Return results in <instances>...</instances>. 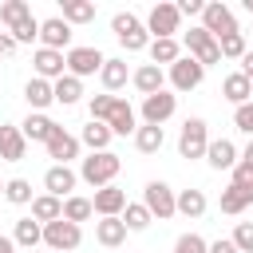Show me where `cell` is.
Wrapping results in <instances>:
<instances>
[{
    "label": "cell",
    "mask_w": 253,
    "mask_h": 253,
    "mask_svg": "<svg viewBox=\"0 0 253 253\" xmlns=\"http://www.w3.org/2000/svg\"><path fill=\"white\" fill-rule=\"evenodd\" d=\"M119 154H111V150H99V154H91V158H83V166H79V178L87 182V186H95V190H103V186H111V178L119 174Z\"/></svg>",
    "instance_id": "1"
},
{
    "label": "cell",
    "mask_w": 253,
    "mask_h": 253,
    "mask_svg": "<svg viewBox=\"0 0 253 253\" xmlns=\"http://www.w3.org/2000/svg\"><path fill=\"white\" fill-rule=\"evenodd\" d=\"M111 32L119 36V43H123L126 51H142V47H150V32H146V24H142L138 16H130V12H119V16L111 20Z\"/></svg>",
    "instance_id": "2"
},
{
    "label": "cell",
    "mask_w": 253,
    "mask_h": 253,
    "mask_svg": "<svg viewBox=\"0 0 253 253\" xmlns=\"http://www.w3.org/2000/svg\"><path fill=\"white\" fill-rule=\"evenodd\" d=\"M79 241H83V229H79L75 221H67V217L43 225V245H47L51 253H71V249H79Z\"/></svg>",
    "instance_id": "3"
},
{
    "label": "cell",
    "mask_w": 253,
    "mask_h": 253,
    "mask_svg": "<svg viewBox=\"0 0 253 253\" xmlns=\"http://www.w3.org/2000/svg\"><path fill=\"white\" fill-rule=\"evenodd\" d=\"M206 150H210L206 119H186V123H182V134H178V154H182V158H202Z\"/></svg>",
    "instance_id": "4"
},
{
    "label": "cell",
    "mask_w": 253,
    "mask_h": 253,
    "mask_svg": "<svg viewBox=\"0 0 253 253\" xmlns=\"http://www.w3.org/2000/svg\"><path fill=\"white\" fill-rule=\"evenodd\" d=\"M142 206H146L150 217H158V221H166V217L178 213V198H174V190H170L166 182H146V190H142Z\"/></svg>",
    "instance_id": "5"
},
{
    "label": "cell",
    "mask_w": 253,
    "mask_h": 253,
    "mask_svg": "<svg viewBox=\"0 0 253 253\" xmlns=\"http://www.w3.org/2000/svg\"><path fill=\"white\" fill-rule=\"evenodd\" d=\"M178 20H182L178 4H166V0H162V4L150 8V16H146V32H154V40H174Z\"/></svg>",
    "instance_id": "6"
},
{
    "label": "cell",
    "mask_w": 253,
    "mask_h": 253,
    "mask_svg": "<svg viewBox=\"0 0 253 253\" xmlns=\"http://www.w3.org/2000/svg\"><path fill=\"white\" fill-rule=\"evenodd\" d=\"M202 28H206L213 40H221V36H233V32H237V20H233V12H229L221 0H210L206 12H202Z\"/></svg>",
    "instance_id": "7"
},
{
    "label": "cell",
    "mask_w": 253,
    "mask_h": 253,
    "mask_svg": "<svg viewBox=\"0 0 253 253\" xmlns=\"http://www.w3.org/2000/svg\"><path fill=\"white\" fill-rule=\"evenodd\" d=\"M186 47H190V55H194L202 67H210V63L221 59V47H217V40H213L206 28H190V32H186Z\"/></svg>",
    "instance_id": "8"
},
{
    "label": "cell",
    "mask_w": 253,
    "mask_h": 253,
    "mask_svg": "<svg viewBox=\"0 0 253 253\" xmlns=\"http://www.w3.org/2000/svg\"><path fill=\"white\" fill-rule=\"evenodd\" d=\"M174 111H178V95H170L166 87H162L158 95H146V99H142V119H146V126H162Z\"/></svg>",
    "instance_id": "9"
},
{
    "label": "cell",
    "mask_w": 253,
    "mask_h": 253,
    "mask_svg": "<svg viewBox=\"0 0 253 253\" xmlns=\"http://www.w3.org/2000/svg\"><path fill=\"white\" fill-rule=\"evenodd\" d=\"M103 63H107V55H103L99 47H71V51H67V71H71L75 79L103 71Z\"/></svg>",
    "instance_id": "10"
},
{
    "label": "cell",
    "mask_w": 253,
    "mask_h": 253,
    "mask_svg": "<svg viewBox=\"0 0 253 253\" xmlns=\"http://www.w3.org/2000/svg\"><path fill=\"white\" fill-rule=\"evenodd\" d=\"M202 79H206V67H202L194 55H182V59L170 67V83H174V91H194V87H202Z\"/></svg>",
    "instance_id": "11"
},
{
    "label": "cell",
    "mask_w": 253,
    "mask_h": 253,
    "mask_svg": "<svg viewBox=\"0 0 253 253\" xmlns=\"http://www.w3.org/2000/svg\"><path fill=\"white\" fill-rule=\"evenodd\" d=\"M40 40H43V47H51V51H63V47L71 43V24H67L63 16L40 20Z\"/></svg>",
    "instance_id": "12"
},
{
    "label": "cell",
    "mask_w": 253,
    "mask_h": 253,
    "mask_svg": "<svg viewBox=\"0 0 253 253\" xmlns=\"http://www.w3.org/2000/svg\"><path fill=\"white\" fill-rule=\"evenodd\" d=\"M32 63H36V75H40V79H63L67 55H63V51H51V47H40V51L32 55Z\"/></svg>",
    "instance_id": "13"
},
{
    "label": "cell",
    "mask_w": 253,
    "mask_h": 253,
    "mask_svg": "<svg viewBox=\"0 0 253 253\" xmlns=\"http://www.w3.org/2000/svg\"><path fill=\"white\" fill-rule=\"evenodd\" d=\"M43 146H47V154L55 158V166H67V162L79 154V138H75V134H67L63 126H59V130H55V134H51Z\"/></svg>",
    "instance_id": "14"
},
{
    "label": "cell",
    "mask_w": 253,
    "mask_h": 253,
    "mask_svg": "<svg viewBox=\"0 0 253 253\" xmlns=\"http://www.w3.org/2000/svg\"><path fill=\"white\" fill-rule=\"evenodd\" d=\"M43 186H47V194H51V198L67 202V198H71V190H75V170H71V166H51V170L43 174Z\"/></svg>",
    "instance_id": "15"
},
{
    "label": "cell",
    "mask_w": 253,
    "mask_h": 253,
    "mask_svg": "<svg viewBox=\"0 0 253 253\" xmlns=\"http://www.w3.org/2000/svg\"><path fill=\"white\" fill-rule=\"evenodd\" d=\"M91 206H95V213H103V217H119V213L126 210V194H123L119 186H103V190H95Z\"/></svg>",
    "instance_id": "16"
},
{
    "label": "cell",
    "mask_w": 253,
    "mask_h": 253,
    "mask_svg": "<svg viewBox=\"0 0 253 253\" xmlns=\"http://www.w3.org/2000/svg\"><path fill=\"white\" fill-rule=\"evenodd\" d=\"M24 150H28L24 130H20V126L0 123V158H4V162H20V158H24Z\"/></svg>",
    "instance_id": "17"
},
{
    "label": "cell",
    "mask_w": 253,
    "mask_h": 253,
    "mask_svg": "<svg viewBox=\"0 0 253 253\" xmlns=\"http://www.w3.org/2000/svg\"><path fill=\"white\" fill-rule=\"evenodd\" d=\"M206 158H210L213 170H233V166L241 162V158H237V146H233L229 138H213L210 150H206Z\"/></svg>",
    "instance_id": "18"
},
{
    "label": "cell",
    "mask_w": 253,
    "mask_h": 253,
    "mask_svg": "<svg viewBox=\"0 0 253 253\" xmlns=\"http://www.w3.org/2000/svg\"><path fill=\"white\" fill-rule=\"evenodd\" d=\"M162 79H166V75H162L158 63H142V67L130 75V83L142 91V99H146V95H158V91H162Z\"/></svg>",
    "instance_id": "19"
},
{
    "label": "cell",
    "mask_w": 253,
    "mask_h": 253,
    "mask_svg": "<svg viewBox=\"0 0 253 253\" xmlns=\"http://www.w3.org/2000/svg\"><path fill=\"white\" fill-rule=\"evenodd\" d=\"M221 95L229 99V103H249L253 99V79L249 75H241V71H233V75H225V83H221Z\"/></svg>",
    "instance_id": "20"
},
{
    "label": "cell",
    "mask_w": 253,
    "mask_h": 253,
    "mask_svg": "<svg viewBox=\"0 0 253 253\" xmlns=\"http://www.w3.org/2000/svg\"><path fill=\"white\" fill-rule=\"evenodd\" d=\"M24 99H28V103H32V111L40 115L43 107H51V103H55V87H51L47 79H40V75H36V79H28V87H24Z\"/></svg>",
    "instance_id": "21"
},
{
    "label": "cell",
    "mask_w": 253,
    "mask_h": 253,
    "mask_svg": "<svg viewBox=\"0 0 253 253\" xmlns=\"http://www.w3.org/2000/svg\"><path fill=\"white\" fill-rule=\"evenodd\" d=\"M95 237H99V245L115 249V245L126 241V221L123 217H103V221H95Z\"/></svg>",
    "instance_id": "22"
},
{
    "label": "cell",
    "mask_w": 253,
    "mask_h": 253,
    "mask_svg": "<svg viewBox=\"0 0 253 253\" xmlns=\"http://www.w3.org/2000/svg\"><path fill=\"white\" fill-rule=\"evenodd\" d=\"M245 206H253V186L229 182V186L221 190V213H241Z\"/></svg>",
    "instance_id": "23"
},
{
    "label": "cell",
    "mask_w": 253,
    "mask_h": 253,
    "mask_svg": "<svg viewBox=\"0 0 253 253\" xmlns=\"http://www.w3.org/2000/svg\"><path fill=\"white\" fill-rule=\"evenodd\" d=\"M20 130H24V138H32V142H47V138H51L59 126H55L47 115H36V111H32V115L20 123Z\"/></svg>",
    "instance_id": "24"
},
{
    "label": "cell",
    "mask_w": 253,
    "mask_h": 253,
    "mask_svg": "<svg viewBox=\"0 0 253 253\" xmlns=\"http://www.w3.org/2000/svg\"><path fill=\"white\" fill-rule=\"evenodd\" d=\"M107 126H111V134H134V130H138V126H134V107H130L126 99H119L115 111H111V119H107Z\"/></svg>",
    "instance_id": "25"
},
{
    "label": "cell",
    "mask_w": 253,
    "mask_h": 253,
    "mask_svg": "<svg viewBox=\"0 0 253 253\" xmlns=\"http://www.w3.org/2000/svg\"><path fill=\"white\" fill-rule=\"evenodd\" d=\"M32 217L43 221V225H51V221L63 217V202L51 198V194H40V198H32Z\"/></svg>",
    "instance_id": "26"
},
{
    "label": "cell",
    "mask_w": 253,
    "mask_h": 253,
    "mask_svg": "<svg viewBox=\"0 0 253 253\" xmlns=\"http://www.w3.org/2000/svg\"><path fill=\"white\" fill-rule=\"evenodd\" d=\"M12 241H16V245H24V249H36V245L43 241V225H40L36 217H20V221H16V233H12Z\"/></svg>",
    "instance_id": "27"
},
{
    "label": "cell",
    "mask_w": 253,
    "mask_h": 253,
    "mask_svg": "<svg viewBox=\"0 0 253 253\" xmlns=\"http://www.w3.org/2000/svg\"><path fill=\"white\" fill-rule=\"evenodd\" d=\"M99 79H103V87H107V95H111V91L126 87V79H130V75H126V63H123V59H107V63H103V71H99Z\"/></svg>",
    "instance_id": "28"
},
{
    "label": "cell",
    "mask_w": 253,
    "mask_h": 253,
    "mask_svg": "<svg viewBox=\"0 0 253 253\" xmlns=\"http://www.w3.org/2000/svg\"><path fill=\"white\" fill-rule=\"evenodd\" d=\"M162 142H166V130H162V126H138V130H134V146H138L142 154H158Z\"/></svg>",
    "instance_id": "29"
},
{
    "label": "cell",
    "mask_w": 253,
    "mask_h": 253,
    "mask_svg": "<svg viewBox=\"0 0 253 253\" xmlns=\"http://www.w3.org/2000/svg\"><path fill=\"white\" fill-rule=\"evenodd\" d=\"M63 20L67 24H91L95 20V4L91 0H63Z\"/></svg>",
    "instance_id": "30"
},
{
    "label": "cell",
    "mask_w": 253,
    "mask_h": 253,
    "mask_svg": "<svg viewBox=\"0 0 253 253\" xmlns=\"http://www.w3.org/2000/svg\"><path fill=\"white\" fill-rule=\"evenodd\" d=\"M182 59V47H178V40H154L150 43V63H178Z\"/></svg>",
    "instance_id": "31"
},
{
    "label": "cell",
    "mask_w": 253,
    "mask_h": 253,
    "mask_svg": "<svg viewBox=\"0 0 253 253\" xmlns=\"http://www.w3.org/2000/svg\"><path fill=\"white\" fill-rule=\"evenodd\" d=\"M51 87H55V103H63V107L79 103V95H83V83H79L75 75H63V79H55Z\"/></svg>",
    "instance_id": "32"
},
{
    "label": "cell",
    "mask_w": 253,
    "mask_h": 253,
    "mask_svg": "<svg viewBox=\"0 0 253 253\" xmlns=\"http://www.w3.org/2000/svg\"><path fill=\"white\" fill-rule=\"evenodd\" d=\"M83 142L91 146V154L107 150V142H111V126H107V123H87V126H83Z\"/></svg>",
    "instance_id": "33"
},
{
    "label": "cell",
    "mask_w": 253,
    "mask_h": 253,
    "mask_svg": "<svg viewBox=\"0 0 253 253\" xmlns=\"http://www.w3.org/2000/svg\"><path fill=\"white\" fill-rule=\"evenodd\" d=\"M178 213L202 217V213H206V194H202V190H182V194H178Z\"/></svg>",
    "instance_id": "34"
},
{
    "label": "cell",
    "mask_w": 253,
    "mask_h": 253,
    "mask_svg": "<svg viewBox=\"0 0 253 253\" xmlns=\"http://www.w3.org/2000/svg\"><path fill=\"white\" fill-rule=\"evenodd\" d=\"M91 213H95L91 198H79V194H71V198L63 202V217H67V221H75V225H79V221H87Z\"/></svg>",
    "instance_id": "35"
},
{
    "label": "cell",
    "mask_w": 253,
    "mask_h": 253,
    "mask_svg": "<svg viewBox=\"0 0 253 253\" xmlns=\"http://www.w3.org/2000/svg\"><path fill=\"white\" fill-rule=\"evenodd\" d=\"M123 221H126V229H130V233H138V229H146L154 217H150V210H146L142 202H138V206H130V202H126V210H123Z\"/></svg>",
    "instance_id": "36"
},
{
    "label": "cell",
    "mask_w": 253,
    "mask_h": 253,
    "mask_svg": "<svg viewBox=\"0 0 253 253\" xmlns=\"http://www.w3.org/2000/svg\"><path fill=\"white\" fill-rule=\"evenodd\" d=\"M32 16V8H28V0H8V4H0V20L8 24V28H16L20 20H28Z\"/></svg>",
    "instance_id": "37"
},
{
    "label": "cell",
    "mask_w": 253,
    "mask_h": 253,
    "mask_svg": "<svg viewBox=\"0 0 253 253\" xmlns=\"http://www.w3.org/2000/svg\"><path fill=\"white\" fill-rule=\"evenodd\" d=\"M4 198L16 202V206H28V202H32V182H28V178H12V182H4Z\"/></svg>",
    "instance_id": "38"
},
{
    "label": "cell",
    "mask_w": 253,
    "mask_h": 253,
    "mask_svg": "<svg viewBox=\"0 0 253 253\" xmlns=\"http://www.w3.org/2000/svg\"><path fill=\"white\" fill-rule=\"evenodd\" d=\"M217 47H221V59H241V55L249 51L241 32H233V36H221V40H217Z\"/></svg>",
    "instance_id": "39"
},
{
    "label": "cell",
    "mask_w": 253,
    "mask_h": 253,
    "mask_svg": "<svg viewBox=\"0 0 253 253\" xmlns=\"http://www.w3.org/2000/svg\"><path fill=\"white\" fill-rule=\"evenodd\" d=\"M115 103H119V95H95L91 99V123H107L111 111H115Z\"/></svg>",
    "instance_id": "40"
},
{
    "label": "cell",
    "mask_w": 253,
    "mask_h": 253,
    "mask_svg": "<svg viewBox=\"0 0 253 253\" xmlns=\"http://www.w3.org/2000/svg\"><path fill=\"white\" fill-rule=\"evenodd\" d=\"M174 253H210V241L198 237V233H182V237L174 241Z\"/></svg>",
    "instance_id": "41"
},
{
    "label": "cell",
    "mask_w": 253,
    "mask_h": 253,
    "mask_svg": "<svg viewBox=\"0 0 253 253\" xmlns=\"http://www.w3.org/2000/svg\"><path fill=\"white\" fill-rule=\"evenodd\" d=\"M36 36H40V20H36V16H28V20H20V24L12 28V40H16V43H32Z\"/></svg>",
    "instance_id": "42"
},
{
    "label": "cell",
    "mask_w": 253,
    "mask_h": 253,
    "mask_svg": "<svg viewBox=\"0 0 253 253\" xmlns=\"http://www.w3.org/2000/svg\"><path fill=\"white\" fill-rule=\"evenodd\" d=\"M233 245H237V253H253V221H237Z\"/></svg>",
    "instance_id": "43"
},
{
    "label": "cell",
    "mask_w": 253,
    "mask_h": 253,
    "mask_svg": "<svg viewBox=\"0 0 253 253\" xmlns=\"http://www.w3.org/2000/svg\"><path fill=\"white\" fill-rule=\"evenodd\" d=\"M233 123H237V130L253 134V103H241V107L233 111Z\"/></svg>",
    "instance_id": "44"
},
{
    "label": "cell",
    "mask_w": 253,
    "mask_h": 253,
    "mask_svg": "<svg viewBox=\"0 0 253 253\" xmlns=\"http://www.w3.org/2000/svg\"><path fill=\"white\" fill-rule=\"evenodd\" d=\"M178 12H182V16H202V12H206V4H202V0H182V4H178Z\"/></svg>",
    "instance_id": "45"
},
{
    "label": "cell",
    "mask_w": 253,
    "mask_h": 253,
    "mask_svg": "<svg viewBox=\"0 0 253 253\" xmlns=\"http://www.w3.org/2000/svg\"><path fill=\"white\" fill-rule=\"evenodd\" d=\"M210 253H237V245H233V237H217V241H210Z\"/></svg>",
    "instance_id": "46"
},
{
    "label": "cell",
    "mask_w": 253,
    "mask_h": 253,
    "mask_svg": "<svg viewBox=\"0 0 253 253\" xmlns=\"http://www.w3.org/2000/svg\"><path fill=\"white\" fill-rule=\"evenodd\" d=\"M16 51V40H12V32H0V55H12Z\"/></svg>",
    "instance_id": "47"
},
{
    "label": "cell",
    "mask_w": 253,
    "mask_h": 253,
    "mask_svg": "<svg viewBox=\"0 0 253 253\" xmlns=\"http://www.w3.org/2000/svg\"><path fill=\"white\" fill-rule=\"evenodd\" d=\"M241 63H245V67H241V75H249V79H253V51H245V55H241Z\"/></svg>",
    "instance_id": "48"
},
{
    "label": "cell",
    "mask_w": 253,
    "mask_h": 253,
    "mask_svg": "<svg viewBox=\"0 0 253 253\" xmlns=\"http://www.w3.org/2000/svg\"><path fill=\"white\" fill-rule=\"evenodd\" d=\"M0 253H16V241L12 237H0Z\"/></svg>",
    "instance_id": "49"
},
{
    "label": "cell",
    "mask_w": 253,
    "mask_h": 253,
    "mask_svg": "<svg viewBox=\"0 0 253 253\" xmlns=\"http://www.w3.org/2000/svg\"><path fill=\"white\" fill-rule=\"evenodd\" d=\"M241 162H245V166H249V170H253V142H249V146H245V154H241Z\"/></svg>",
    "instance_id": "50"
},
{
    "label": "cell",
    "mask_w": 253,
    "mask_h": 253,
    "mask_svg": "<svg viewBox=\"0 0 253 253\" xmlns=\"http://www.w3.org/2000/svg\"><path fill=\"white\" fill-rule=\"evenodd\" d=\"M0 194H4V182H0Z\"/></svg>",
    "instance_id": "51"
},
{
    "label": "cell",
    "mask_w": 253,
    "mask_h": 253,
    "mask_svg": "<svg viewBox=\"0 0 253 253\" xmlns=\"http://www.w3.org/2000/svg\"><path fill=\"white\" fill-rule=\"evenodd\" d=\"M47 253H51V249H47Z\"/></svg>",
    "instance_id": "52"
}]
</instances>
